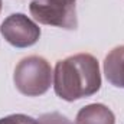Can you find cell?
Here are the masks:
<instances>
[{
  "mask_svg": "<svg viewBox=\"0 0 124 124\" xmlns=\"http://www.w3.org/2000/svg\"><path fill=\"white\" fill-rule=\"evenodd\" d=\"M54 88L65 101L95 94L101 88L98 61L90 54H78L59 61L54 72Z\"/></svg>",
  "mask_w": 124,
  "mask_h": 124,
  "instance_id": "cell-1",
  "label": "cell"
},
{
  "mask_svg": "<svg viewBox=\"0 0 124 124\" xmlns=\"http://www.w3.org/2000/svg\"><path fill=\"white\" fill-rule=\"evenodd\" d=\"M52 68L42 56L32 55L23 58L15 68L13 81L17 91L28 97L45 94L52 84Z\"/></svg>",
  "mask_w": 124,
  "mask_h": 124,
  "instance_id": "cell-2",
  "label": "cell"
},
{
  "mask_svg": "<svg viewBox=\"0 0 124 124\" xmlns=\"http://www.w3.org/2000/svg\"><path fill=\"white\" fill-rule=\"evenodd\" d=\"M29 9L33 19L42 25L63 29H77L78 26L75 4H63L55 0H33Z\"/></svg>",
  "mask_w": 124,
  "mask_h": 124,
  "instance_id": "cell-3",
  "label": "cell"
},
{
  "mask_svg": "<svg viewBox=\"0 0 124 124\" xmlns=\"http://www.w3.org/2000/svg\"><path fill=\"white\" fill-rule=\"evenodd\" d=\"M3 38L16 48H29L40 36V28L23 13H13L0 26Z\"/></svg>",
  "mask_w": 124,
  "mask_h": 124,
  "instance_id": "cell-4",
  "label": "cell"
},
{
  "mask_svg": "<svg viewBox=\"0 0 124 124\" xmlns=\"http://www.w3.org/2000/svg\"><path fill=\"white\" fill-rule=\"evenodd\" d=\"M104 74L111 85L124 88V46L114 48L105 56Z\"/></svg>",
  "mask_w": 124,
  "mask_h": 124,
  "instance_id": "cell-5",
  "label": "cell"
},
{
  "mask_svg": "<svg viewBox=\"0 0 124 124\" xmlns=\"http://www.w3.org/2000/svg\"><path fill=\"white\" fill-rule=\"evenodd\" d=\"M75 124H116V117L107 105L90 104L79 110Z\"/></svg>",
  "mask_w": 124,
  "mask_h": 124,
  "instance_id": "cell-6",
  "label": "cell"
},
{
  "mask_svg": "<svg viewBox=\"0 0 124 124\" xmlns=\"http://www.w3.org/2000/svg\"><path fill=\"white\" fill-rule=\"evenodd\" d=\"M0 124H38V121L25 114H12L0 118Z\"/></svg>",
  "mask_w": 124,
  "mask_h": 124,
  "instance_id": "cell-7",
  "label": "cell"
},
{
  "mask_svg": "<svg viewBox=\"0 0 124 124\" xmlns=\"http://www.w3.org/2000/svg\"><path fill=\"white\" fill-rule=\"evenodd\" d=\"M38 124H72V123L59 113H49V114H43L39 118Z\"/></svg>",
  "mask_w": 124,
  "mask_h": 124,
  "instance_id": "cell-8",
  "label": "cell"
},
{
  "mask_svg": "<svg viewBox=\"0 0 124 124\" xmlns=\"http://www.w3.org/2000/svg\"><path fill=\"white\" fill-rule=\"evenodd\" d=\"M55 1H59L63 4H75V0H55Z\"/></svg>",
  "mask_w": 124,
  "mask_h": 124,
  "instance_id": "cell-9",
  "label": "cell"
},
{
  "mask_svg": "<svg viewBox=\"0 0 124 124\" xmlns=\"http://www.w3.org/2000/svg\"><path fill=\"white\" fill-rule=\"evenodd\" d=\"M0 12H1V0H0Z\"/></svg>",
  "mask_w": 124,
  "mask_h": 124,
  "instance_id": "cell-10",
  "label": "cell"
}]
</instances>
